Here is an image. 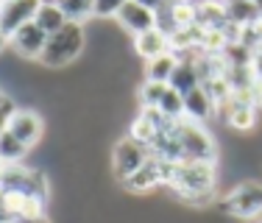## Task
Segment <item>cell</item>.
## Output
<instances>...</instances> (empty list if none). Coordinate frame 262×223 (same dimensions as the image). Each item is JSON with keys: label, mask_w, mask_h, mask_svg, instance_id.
Segmentation results:
<instances>
[{"label": "cell", "mask_w": 262, "mask_h": 223, "mask_svg": "<svg viewBox=\"0 0 262 223\" xmlns=\"http://www.w3.org/2000/svg\"><path fill=\"white\" fill-rule=\"evenodd\" d=\"M162 184L173 187L184 201L204 204L215 193L217 173L212 162H165L162 159Z\"/></svg>", "instance_id": "6da1fadb"}, {"label": "cell", "mask_w": 262, "mask_h": 223, "mask_svg": "<svg viewBox=\"0 0 262 223\" xmlns=\"http://www.w3.org/2000/svg\"><path fill=\"white\" fill-rule=\"evenodd\" d=\"M173 134H176V142H179V153H182V162H212L215 165V142L207 134V128L195 120H176L173 126Z\"/></svg>", "instance_id": "7a4b0ae2"}, {"label": "cell", "mask_w": 262, "mask_h": 223, "mask_svg": "<svg viewBox=\"0 0 262 223\" xmlns=\"http://www.w3.org/2000/svg\"><path fill=\"white\" fill-rule=\"evenodd\" d=\"M84 42H86V34H84V26H76V23H67L61 31H56L53 36H48V48L42 53V67H67L70 61H76L81 51H84Z\"/></svg>", "instance_id": "3957f363"}, {"label": "cell", "mask_w": 262, "mask_h": 223, "mask_svg": "<svg viewBox=\"0 0 262 223\" xmlns=\"http://www.w3.org/2000/svg\"><path fill=\"white\" fill-rule=\"evenodd\" d=\"M0 190L36 198V201H48V179L39 170H31L26 165H6L0 170Z\"/></svg>", "instance_id": "277c9868"}, {"label": "cell", "mask_w": 262, "mask_h": 223, "mask_svg": "<svg viewBox=\"0 0 262 223\" xmlns=\"http://www.w3.org/2000/svg\"><path fill=\"white\" fill-rule=\"evenodd\" d=\"M221 209L226 215L246 218V220L262 215V184H257V182L237 184L234 190H229V193L221 198Z\"/></svg>", "instance_id": "5b68a950"}, {"label": "cell", "mask_w": 262, "mask_h": 223, "mask_svg": "<svg viewBox=\"0 0 262 223\" xmlns=\"http://www.w3.org/2000/svg\"><path fill=\"white\" fill-rule=\"evenodd\" d=\"M148 159H151V148L126 137V140L117 142L115 151H112V170H115V176L120 179V182H126L131 173H137L140 167H145Z\"/></svg>", "instance_id": "8992f818"}, {"label": "cell", "mask_w": 262, "mask_h": 223, "mask_svg": "<svg viewBox=\"0 0 262 223\" xmlns=\"http://www.w3.org/2000/svg\"><path fill=\"white\" fill-rule=\"evenodd\" d=\"M120 23V28H126L131 36H140L145 31L157 28V9L148 3H140V0H123L120 11L115 17Z\"/></svg>", "instance_id": "52a82bcc"}, {"label": "cell", "mask_w": 262, "mask_h": 223, "mask_svg": "<svg viewBox=\"0 0 262 223\" xmlns=\"http://www.w3.org/2000/svg\"><path fill=\"white\" fill-rule=\"evenodd\" d=\"M36 9H39L36 0H6V3H0V31L11 39L23 26L34 23Z\"/></svg>", "instance_id": "ba28073f"}, {"label": "cell", "mask_w": 262, "mask_h": 223, "mask_svg": "<svg viewBox=\"0 0 262 223\" xmlns=\"http://www.w3.org/2000/svg\"><path fill=\"white\" fill-rule=\"evenodd\" d=\"M9 131L14 134L26 148H31V145H36V142L42 140L45 123H42V117L36 115L34 109H17L14 117H11V123H9Z\"/></svg>", "instance_id": "9c48e42d"}, {"label": "cell", "mask_w": 262, "mask_h": 223, "mask_svg": "<svg viewBox=\"0 0 262 223\" xmlns=\"http://www.w3.org/2000/svg\"><path fill=\"white\" fill-rule=\"evenodd\" d=\"M9 45L20 56H26V59H42V53H45V48H48V34L36 26V23H28V26H23L14 36H11Z\"/></svg>", "instance_id": "30bf717a"}, {"label": "cell", "mask_w": 262, "mask_h": 223, "mask_svg": "<svg viewBox=\"0 0 262 223\" xmlns=\"http://www.w3.org/2000/svg\"><path fill=\"white\" fill-rule=\"evenodd\" d=\"M159 184H162V159H157L151 153V159L145 162V167L131 173L126 182H123V187H126L128 193H148V190L159 187Z\"/></svg>", "instance_id": "8fae6325"}, {"label": "cell", "mask_w": 262, "mask_h": 223, "mask_svg": "<svg viewBox=\"0 0 262 223\" xmlns=\"http://www.w3.org/2000/svg\"><path fill=\"white\" fill-rule=\"evenodd\" d=\"M223 112H226V126L234 128L237 134L254 131V128H257V123H259V109L251 106V103L234 101V98H232V103H229Z\"/></svg>", "instance_id": "7c38bea8"}, {"label": "cell", "mask_w": 262, "mask_h": 223, "mask_svg": "<svg viewBox=\"0 0 262 223\" xmlns=\"http://www.w3.org/2000/svg\"><path fill=\"white\" fill-rule=\"evenodd\" d=\"M134 48L142 59L154 61V59H159V56L170 53V36L159 28H151V31H145V34L134 36Z\"/></svg>", "instance_id": "4fadbf2b"}, {"label": "cell", "mask_w": 262, "mask_h": 223, "mask_svg": "<svg viewBox=\"0 0 262 223\" xmlns=\"http://www.w3.org/2000/svg\"><path fill=\"white\" fill-rule=\"evenodd\" d=\"M201 86V76H198V67L192 59H179L176 70H173L170 76V90H176L179 95H190L192 90H198Z\"/></svg>", "instance_id": "5bb4252c"}, {"label": "cell", "mask_w": 262, "mask_h": 223, "mask_svg": "<svg viewBox=\"0 0 262 223\" xmlns=\"http://www.w3.org/2000/svg\"><path fill=\"white\" fill-rule=\"evenodd\" d=\"M212 112H215V101L209 98V92L204 90V86H198V90H192L190 95H184V117L187 120H207L212 117Z\"/></svg>", "instance_id": "9a60e30c"}, {"label": "cell", "mask_w": 262, "mask_h": 223, "mask_svg": "<svg viewBox=\"0 0 262 223\" xmlns=\"http://www.w3.org/2000/svg\"><path fill=\"white\" fill-rule=\"evenodd\" d=\"M34 23H36L42 31H45L48 36H53L56 31H61V28L67 26V17H64V11H61L59 3H39Z\"/></svg>", "instance_id": "2e32d148"}, {"label": "cell", "mask_w": 262, "mask_h": 223, "mask_svg": "<svg viewBox=\"0 0 262 223\" xmlns=\"http://www.w3.org/2000/svg\"><path fill=\"white\" fill-rule=\"evenodd\" d=\"M226 14L229 23L237 28H246L251 23L262 20V6L259 3H248V0H234V3H226Z\"/></svg>", "instance_id": "e0dca14e"}, {"label": "cell", "mask_w": 262, "mask_h": 223, "mask_svg": "<svg viewBox=\"0 0 262 223\" xmlns=\"http://www.w3.org/2000/svg\"><path fill=\"white\" fill-rule=\"evenodd\" d=\"M179 64V56L176 53H165L159 59L148 61L145 67V81H154V84H170V76Z\"/></svg>", "instance_id": "ac0fdd59"}, {"label": "cell", "mask_w": 262, "mask_h": 223, "mask_svg": "<svg viewBox=\"0 0 262 223\" xmlns=\"http://www.w3.org/2000/svg\"><path fill=\"white\" fill-rule=\"evenodd\" d=\"M26 153H28V148L11 131H6L3 137H0V159H3V165H23V157H26Z\"/></svg>", "instance_id": "d6986e66"}, {"label": "cell", "mask_w": 262, "mask_h": 223, "mask_svg": "<svg viewBox=\"0 0 262 223\" xmlns=\"http://www.w3.org/2000/svg\"><path fill=\"white\" fill-rule=\"evenodd\" d=\"M237 45L251 56V59L254 56H262V20L240 28V39H237Z\"/></svg>", "instance_id": "ffe728a7"}, {"label": "cell", "mask_w": 262, "mask_h": 223, "mask_svg": "<svg viewBox=\"0 0 262 223\" xmlns=\"http://www.w3.org/2000/svg\"><path fill=\"white\" fill-rule=\"evenodd\" d=\"M59 6H61V11H64L67 23H76V26H84L92 17V9H95L92 0H61Z\"/></svg>", "instance_id": "44dd1931"}, {"label": "cell", "mask_w": 262, "mask_h": 223, "mask_svg": "<svg viewBox=\"0 0 262 223\" xmlns=\"http://www.w3.org/2000/svg\"><path fill=\"white\" fill-rule=\"evenodd\" d=\"M157 109L167 117V120H182L184 117V98L179 95L176 90H170V84H167V90H165V95H162Z\"/></svg>", "instance_id": "7402d4cb"}, {"label": "cell", "mask_w": 262, "mask_h": 223, "mask_svg": "<svg viewBox=\"0 0 262 223\" xmlns=\"http://www.w3.org/2000/svg\"><path fill=\"white\" fill-rule=\"evenodd\" d=\"M165 90H167V84H154V81L142 84L140 86V103H142V109H157L159 101H162V95H165Z\"/></svg>", "instance_id": "603a6c76"}, {"label": "cell", "mask_w": 262, "mask_h": 223, "mask_svg": "<svg viewBox=\"0 0 262 223\" xmlns=\"http://www.w3.org/2000/svg\"><path fill=\"white\" fill-rule=\"evenodd\" d=\"M120 6H123V0H98L95 9H92V17H98V20H115Z\"/></svg>", "instance_id": "cb8c5ba5"}, {"label": "cell", "mask_w": 262, "mask_h": 223, "mask_svg": "<svg viewBox=\"0 0 262 223\" xmlns=\"http://www.w3.org/2000/svg\"><path fill=\"white\" fill-rule=\"evenodd\" d=\"M14 112H17V106H14L11 98H6V101L0 103V137L9 131V123H11V117H14Z\"/></svg>", "instance_id": "d4e9b609"}, {"label": "cell", "mask_w": 262, "mask_h": 223, "mask_svg": "<svg viewBox=\"0 0 262 223\" xmlns=\"http://www.w3.org/2000/svg\"><path fill=\"white\" fill-rule=\"evenodd\" d=\"M251 73H254V78L262 84V56H254L251 59Z\"/></svg>", "instance_id": "484cf974"}, {"label": "cell", "mask_w": 262, "mask_h": 223, "mask_svg": "<svg viewBox=\"0 0 262 223\" xmlns=\"http://www.w3.org/2000/svg\"><path fill=\"white\" fill-rule=\"evenodd\" d=\"M14 223H53L48 215H34V218H20V220H14Z\"/></svg>", "instance_id": "4316f807"}, {"label": "cell", "mask_w": 262, "mask_h": 223, "mask_svg": "<svg viewBox=\"0 0 262 223\" xmlns=\"http://www.w3.org/2000/svg\"><path fill=\"white\" fill-rule=\"evenodd\" d=\"M6 45H9V36H6V34H3V31H0V51H3V48H6Z\"/></svg>", "instance_id": "83f0119b"}, {"label": "cell", "mask_w": 262, "mask_h": 223, "mask_svg": "<svg viewBox=\"0 0 262 223\" xmlns=\"http://www.w3.org/2000/svg\"><path fill=\"white\" fill-rule=\"evenodd\" d=\"M6 101V95H3V90H0V103H3Z\"/></svg>", "instance_id": "f1b7e54d"}, {"label": "cell", "mask_w": 262, "mask_h": 223, "mask_svg": "<svg viewBox=\"0 0 262 223\" xmlns=\"http://www.w3.org/2000/svg\"><path fill=\"white\" fill-rule=\"evenodd\" d=\"M3 167H6V165H3V159H0V170H3Z\"/></svg>", "instance_id": "f546056e"}, {"label": "cell", "mask_w": 262, "mask_h": 223, "mask_svg": "<svg viewBox=\"0 0 262 223\" xmlns=\"http://www.w3.org/2000/svg\"><path fill=\"white\" fill-rule=\"evenodd\" d=\"M11 223H14V220H11Z\"/></svg>", "instance_id": "4dcf8cb0"}]
</instances>
